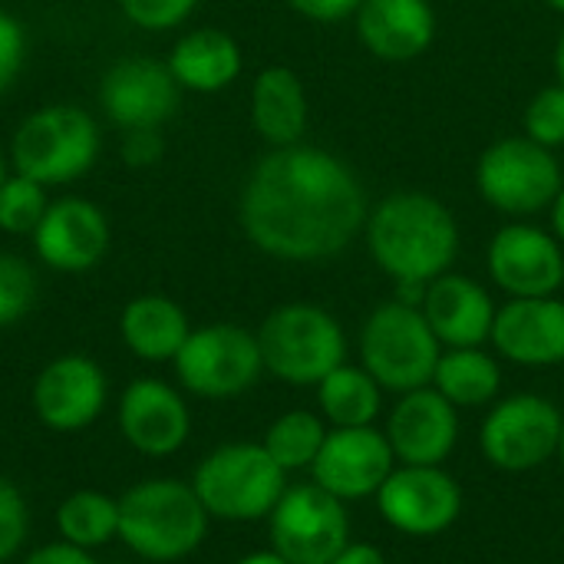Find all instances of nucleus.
Instances as JSON below:
<instances>
[{"label": "nucleus", "mask_w": 564, "mask_h": 564, "mask_svg": "<svg viewBox=\"0 0 564 564\" xmlns=\"http://www.w3.org/2000/svg\"><path fill=\"white\" fill-rule=\"evenodd\" d=\"M367 192L354 169L317 145L271 149L238 195L245 238L268 258L317 264L344 254L367 225Z\"/></svg>", "instance_id": "1"}, {"label": "nucleus", "mask_w": 564, "mask_h": 564, "mask_svg": "<svg viewBox=\"0 0 564 564\" xmlns=\"http://www.w3.org/2000/svg\"><path fill=\"white\" fill-rule=\"evenodd\" d=\"M364 241L393 284H430L453 271L463 231L446 202L430 192H390L367 212Z\"/></svg>", "instance_id": "2"}, {"label": "nucleus", "mask_w": 564, "mask_h": 564, "mask_svg": "<svg viewBox=\"0 0 564 564\" xmlns=\"http://www.w3.org/2000/svg\"><path fill=\"white\" fill-rule=\"evenodd\" d=\"M212 516L182 479H145L119 499V542L155 564L188 558L202 549Z\"/></svg>", "instance_id": "3"}, {"label": "nucleus", "mask_w": 564, "mask_h": 564, "mask_svg": "<svg viewBox=\"0 0 564 564\" xmlns=\"http://www.w3.org/2000/svg\"><path fill=\"white\" fill-rule=\"evenodd\" d=\"M264 373L288 387H317L347 364V330L321 304L294 301L274 307L258 327Z\"/></svg>", "instance_id": "4"}, {"label": "nucleus", "mask_w": 564, "mask_h": 564, "mask_svg": "<svg viewBox=\"0 0 564 564\" xmlns=\"http://www.w3.org/2000/svg\"><path fill=\"white\" fill-rule=\"evenodd\" d=\"M360 367L383 387V393H410L433 383L443 344L426 324L423 311L406 301H387L370 311L360 327Z\"/></svg>", "instance_id": "5"}, {"label": "nucleus", "mask_w": 564, "mask_h": 564, "mask_svg": "<svg viewBox=\"0 0 564 564\" xmlns=\"http://www.w3.org/2000/svg\"><path fill=\"white\" fill-rule=\"evenodd\" d=\"M192 489L212 519L245 525L274 512L288 492V473L261 443H228L198 463Z\"/></svg>", "instance_id": "6"}, {"label": "nucleus", "mask_w": 564, "mask_h": 564, "mask_svg": "<svg viewBox=\"0 0 564 564\" xmlns=\"http://www.w3.org/2000/svg\"><path fill=\"white\" fill-rule=\"evenodd\" d=\"M99 126L96 119L69 102L43 106L30 112L10 142L13 172L40 185H66L83 178L99 159Z\"/></svg>", "instance_id": "7"}, {"label": "nucleus", "mask_w": 564, "mask_h": 564, "mask_svg": "<svg viewBox=\"0 0 564 564\" xmlns=\"http://www.w3.org/2000/svg\"><path fill=\"white\" fill-rule=\"evenodd\" d=\"M473 178L479 198L509 221H529L539 212H549L564 185L555 152L529 135H506L482 149Z\"/></svg>", "instance_id": "8"}, {"label": "nucleus", "mask_w": 564, "mask_h": 564, "mask_svg": "<svg viewBox=\"0 0 564 564\" xmlns=\"http://www.w3.org/2000/svg\"><path fill=\"white\" fill-rule=\"evenodd\" d=\"M564 413L542 393H512L496 400L479 426V449L499 473H535L558 456Z\"/></svg>", "instance_id": "9"}, {"label": "nucleus", "mask_w": 564, "mask_h": 564, "mask_svg": "<svg viewBox=\"0 0 564 564\" xmlns=\"http://www.w3.org/2000/svg\"><path fill=\"white\" fill-rule=\"evenodd\" d=\"M182 390L202 400H231L248 393L261 373V344L258 334L238 324H205L188 334L182 350L172 360Z\"/></svg>", "instance_id": "10"}, {"label": "nucleus", "mask_w": 564, "mask_h": 564, "mask_svg": "<svg viewBox=\"0 0 564 564\" xmlns=\"http://www.w3.org/2000/svg\"><path fill=\"white\" fill-rule=\"evenodd\" d=\"M268 539L288 564H330L354 542L347 502L317 482L288 486L268 516Z\"/></svg>", "instance_id": "11"}, {"label": "nucleus", "mask_w": 564, "mask_h": 564, "mask_svg": "<svg viewBox=\"0 0 564 564\" xmlns=\"http://www.w3.org/2000/svg\"><path fill=\"white\" fill-rule=\"evenodd\" d=\"M373 502L393 532L406 539H433L459 522L463 486L443 466H397Z\"/></svg>", "instance_id": "12"}, {"label": "nucleus", "mask_w": 564, "mask_h": 564, "mask_svg": "<svg viewBox=\"0 0 564 564\" xmlns=\"http://www.w3.org/2000/svg\"><path fill=\"white\" fill-rule=\"evenodd\" d=\"M486 268L509 297H555L564 288L562 241L535 221L502 225L486 248Z\"/></svg>", "instance_id": "13"}, {"label": "nucleus", "mask_w": 564, "mask_h": 564, "mask_svg": "<svg viewBox=\"0 0 564 564\" xmlns=\"http://www.w3.org/2000/svg\"><path fill=\"white\" fill-rule=\"evenodd\" d=\"M397 469L390 440L377 426L330 430L314 466L311 482L340 502H364L380 492L387 476Z\"/></svg>", "instance_id": "14"}, {"label": "nucleus", "mask_w": 564, "mask_h": 564, "mask_svg": "<svg viewBox=\"0 0 564 564\" xmlns=\"http://www.w3.org/2000/svg\"><path fill=\"white\" fill-rule=\"evenodd\" d=\"M182 86L175 83L169 63L149 56L116 59L99 79V106L112 126L129 129H159L178 109Z\"/></svg>", "instance_id": "15"}, {"label": "nucleus", "mask_w": 564, "mask_h": 564, "mask_svg": "<svg viewBox=\"0 0 564 564\" xmlns=\"http://www.w3.org/2000/svg\"><path fill=\"white\" fill-rule=\"evenodd\" d=\"M383 433L397 466H443L456 453L463 426L459 410L436 387H420L397 400Z\"/></svg>", "instance_id": "16"}, {"label": "nucleus", "mask_w": 564, "mask_h": 564, "mask_svg": "<svg viewBox=\"0 0 564 564\" xmlns=\"http://www.w3.org/2000/svg\"><path fill=\"white\" fill-rule=\"evenodd\" d=\"M33 251L36 258L59 274H83L93 271L109 251V221L102 208L89 198L69 195L50 202L43 221L36 225Z\"/></svg>", "instance_id": "17"}, {"label": "nucleus", "mask_w": 564, "mask_h": 564, "mask_svg": "<svg viewBox=\"0 0 564 564\" xmlns=\"http://www.w3.org/2000/svg\"><path fill=\"white\" fill-rule=\"evenodd\" d=\"M106 373L93 357L66 354L50 360L33 380V413L56 433L86 430L106 406Z\"/></svg>", "instance_id": "18"}, {"label": "nucleus", "mask_w": 564, "mask_h": 564, "mask_svg": "<svg viewBox=\"0 0 564 564\" xmlns=\"http://www.w3.org/2000/svg\"><path fill=\"white\" fill-rule=\"evenodd\" d=\"M119 433L122 440L152 459L172 456L188 443L192 433V413L182 393L155 377H142L126 387L119 397Z\"/></svg>", "instance_id": "19"}, {"label": "nucleus", "mask_w": 564, "mask_h": 564, "mask_svg": "<svg viewBox=\"0 0 564 564\" xmlns=\"http://www.w3.org/2000/svg\"><path fill=\"white\" fill-rule=\"evenodd\" d=\"M492 350L529 370L564 364V301L555 297H509L496 311Z\"/></svg>", "instance_id": "20"}, {"label": "nucleus", "mask_w": 564, "mask_h": 564, "mask_svg": "<svg viewBox=\"0 0 564 564\" xmlns=\"http://www.w3.org/2000/svg\"><path fill=\"white\" fill-rule=\"evenodd\" d=\"M420 311L446 350V347H486L499 307L486 291V284H479L469 274L446 271L426 284Z\"/></svg>", "instance_id": "21"}, {"label": "nucleus", "mask_w": 564, "mask_h": 564, "mask_svg": "<svg viewBox=\"0 0 564 564\" xmlns=\"http://www.w3.org/2000/svg\"><path fill=\"white\" fill-rule=\"evenodd\" d=\"M354 30L380 63H413L436 40V10L430 0H364Z\"/></svg>", "instance_id": "22"}, {"label": "nucleus", "mask_w": 564, "mask_h": 564, "mask_svg": "<svg viewBox=\"0 0 564 564\" xmlns=\"http://www.w3.org/2000/svg\"><path fill=\"white\" fill-rule=\"evenodd\" d=\"M251 126L271 145H297L304 142L311 106L301 76L291 66H264L251 83Z\"/></svg>", "instance_id": "23"}, {"label": "nucleus", "mask_w": 564, "mask_h": 564, "mask_svg": "<svg viewBox=\"0 0 564 564\" xmlns=\"http://www.w3.org/2000/svg\"><path fill=\"white\" fill-rule=\"evenodd\" d=\"M165 63L182 89L208 96L228 89L241 76L245 56L231 33L218 26H198L175 40Z\"/></svg>", "instance_id": "24"}, {"label": "nucleus", "mask_w": 564, "mask_h": 564, "mask_svg": "<svg viewBox=\"0 0 564 564\" xmlns=\"http://www.w3.org/2000/svg\"><path fill=\"white\" fill-rule=\"evenodd\" d=\"M119 334H122V344L139 360L165 364V360H175V354L182 350V344L192 334V324H188V314L182 311V304H175L172 297L142 294L122 307Z\"/></svg>", "instance_id": "25"}, {"label": "nucleus", "mask_w": 564, "mask_h": 564, "mask_svg": "<svg viewBox=\"0 0 564 564\" xmlns=\"http://www.w3.org/2000/svg\"><path fill=\"white\" fill-rule=\"evenodd\" d=\"M456 410L492 406L502 390V367L486 347H446L433 383Z\"/></svg>", "instance_id": "26"}, {"label": "nucleus", "mask_w": 564, "mask_h": 564, "mask_svg": "<svg viewBox=\"0 0 564 564\" xmlns=\"http://www.w3.org/2000/svg\"><path fill=\"white\" fill-rule=\"evenodd\" d=\"M314 390H317V413L330 430L377 426V416L383 413V387L364 367L340 364Z\"/></svg>", "instance_id": "27"}, {"label": "nucleus", "mask_w": 564, "mask_h": 564, "mask_svg": "<svg viewBox=\"0 0 564 564\" xmlns=\"http://www.w3.org/2000/svg\"><path fill=\"white\" fill-rule=\"evenodd\" d=\"M56 532L63 542L96 552L119 539V499H109L93 489H79L66 496L56 509Z\"/></svg>", "instance_id": "28"}, {"label": "nucleus", "mask_w": 564, "mask_h": 564, "mask_svg": "<svg viewBox=\"0 0 564 564\" xmlns=\"http://www.w3.org/2000/svg\"><path fill=\"white\" fill-rule=\"evenodd\" d=\"M327 433H330V426L324 423L321 413H314V410H288L284 416H278L268 426L261 446L268 449V456L288 476L291 473H301V469L311 473V466H314V459H317Z\"/></svg>", "instance_id": "29"}, {"label": "nucleus", "mask_w": 564, "mask_h": 564, "mask_svg": "<svg viewBox=\"0 0 564 564\" xmlns=\"http://www.w3.org/2000/svg\"><path fill=\"white\" fill-rule=\"evenodd\" d=\"M50 208L46 185L13 172L0 185V231L7 235H33Z\"/></svg>", "instance_id": "30"}, {"label": "nucleus", "mask_w": 564, "mask_h": 564, "mask_svg": "<svg viewBox=\"0 0 564 564\" xmlns=\"http://www.w3.org/2000/svg\"><path fill=\"white\" fill-rule=\"evenodd\" d=\"M522 135H529L532 142L545 145V149H562L564 145V86L552 83L545 89H539L525 112H522Z\"/></svg>", "instance_id": "31"}, {"label": "nucleus", "mask_w": 564, "mask_h": 564, "mask_svg": "<svg viewBox=\"0 0 564 564\" xmlns=\"http://www.w3.org/2000/svg\"><path fill=\"white\" fill-rule=\"evenodd\" d=\"M36 301V274L33 268L17 258L0 251V327H13L30 314Z\"/></svg>", "instance_id": "32"}, {"label": "nucleus", "mask_w": 564, "mask_h": 564, "mask_svg": "<svg viewBox=\"0 0 564 564\" xmlns=\"http://www.w3.org/2000/svg\"><path fill=\"white\" fill-rule=\"evenodd\" d=\"M198 0H119V10L126 20L139 30L162 33L182 26L195 13Z\"/></svg>", "instance_id": "33"}, {"label": "nucleus", "mask_w": 564, "mask_h": 564, "mask_svg": "<svg viewBox=\"0 0 564 564\" xmlns=\"http://www.w3.org/2000/svg\"><path fill=\"white\" fill-rule=\"evenodd\" d=\"M26 532H30L26 502L20 489L7 476H0V564H7L23 549Z\"/></svg>", "instance_id": "34"}, {"label": "nucleus", "mask_w": 564, "mask_h": 564, "mask_svg": "<svg viewBox=\"0 0 564 564\" xmlns=\"http://www.w3.org/2000/svg\"><path fill=\"white\" fill-rule=\"evenodd\" d=\"M23 59H26V33H23V23L0 10V96L17 83L20 69H23Z\"/></svg>", "instance_id": "35"}, {"label": "nucleus", "mask_w": 564, "mask_h": 564, "mask_svg": "<svg viewBox=\"0 0 564 564\" xmlns=\"http://www.w3.org/2000/svg\"><path fill=\"white\" fill-rule=\"evenodd\" d=\"M165 142L159 135V129H129L122 135V159L132 169H149L162 159Z\"/></svg>", "instance_id": "36"}, {"label": "nucleus", "mask_w": 564, "mask_h": 564, "mask_svg": "<svg viewBox=\"0 0 564 564\" xmlns=\"http://www.w3.org/2000/svg\"><path fill=\"white\" fill-rule=\"evenodd\" d=\"M364 0H288V7L314 23H340L357 13Z\"/></svg>", "instance_id": "37"}, {"label": "nucleus", "mask_w": 564, "mask_h": 564, "mask_svg": "<svg viewBox=\"0 0 564 564\" xmlns=\"http://www.w3.org/2000/svg\"><path fill=\"white\" fill-rule=\"evenodd\" d=\"M20 564H99L96 562V555L93 552H83V549H76V545H69V542H50V545H40V549H33L26 558Z\"/></svg>", "instance_id": "38"}, {"label": "nucleus", "mask_w": 564, "mask_h": 564, "mask_svg": "<svg viewBox=\"0 0 564 564\" xmlns=\"http://www.w3.org/2000/svg\"><path fill=\"white\" fill-rule=\"evenodd\" d=\"M330 564H387V555L370 542H350Z\"/></svg>", "instance_id": "39"}, {"label": "nucleus", "mask_w": 564, "mask_h": 564, "mask_svg": "<svg viewBox=\"0 0 564 564\" xmlns=\"http://www.w3.org/2000/svg\"><path fill=\"white\" fill-rule=\"evenodd\" d=\"M549 218H552V235L562 241V248H564V185H562V192L555 195V202H552V208H549Z\"/></svg>", "instance_id": "40"}, {"label": "nucleus", "mask_w": 564, "mask_h": 564, "mask_svg": "<svg viewBox=\"0 0 564 564\" xmlns=\"http://www.w3.org/2000/svg\"><path fill=\"white\" fill-rule=\"evenodd\" d=\"M235 564H288L274 549H264V552H251V555H245V558H238Z\"/></svg>", "instance_id": "41"}, {"label": "nucleus", "mask_w": 564, "mask_h": 564, "mask_svg": "<svg viewBox=\"0 0 564 564\" xmlns=\"http://www.w3.org/2000/svg\"><path fill=\"white\" fill-rule=\"evenodd\" d=\"M555 83L564 86V26L562 33H558V40H555Z\"/></svg>", "instance_id": "42"}, {"label": "nucleus", "mask_w": 564, "mask_h": 564, "mask_svg": "<svg viewBox=\"0 0 564 564\" xmlns=\"http://www.w3.org/2000/svg\"><path fill=\"white\" fill-rule=\"evenodd\" d=\"M545 3H549V7H552L555 13H562V17H564V0H545Z\"/></svg>", "instance_id": "43"}, {"label": "nucleus", "mask_w": 564, "mask_h": 564, "mask_svg": "<svg viewBox=\"0 0 564 564\" xmlns=\"http://www.w3.org/2000/svg\"><path fill=\"white\" fill-rule=\"evenodd\" d=\"M558 463H562V469H564V423H562V440H558V456H555Z\"/></svg>", "instance_id": "44"}, {"label": "nucleus", "mask_w": 564, "mask_h": 564, "mask_svg": "<svg viewBox=\"0 0 564 564\" xmlns=\"http://www.w3.org/2000/svg\"><path fill=\"white\" fill-rule=\"evenodd\" d=\"M7 182V159H3V152H0V185Z\"/></svg>", "instance_id": "45"}, {"label": "nucleus", "mask_w": 564, "mask_h": 564, "mask_svg": "<svg viewBox=\"0 0 564 564\" xmlns=\"http://www.w3.org/2000/svg\"><path fill=\"white\" fill-rule=\"evenodd\" d=\"M562 370H564V364H562Z\"/></svg>", "instance_id": "46"}]
</instances>
